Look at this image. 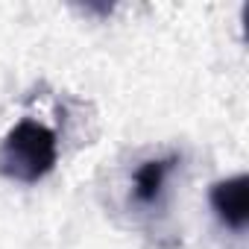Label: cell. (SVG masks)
<instances>
[{
	"instance_id": "cell-2",
	"label": "cell",
	"mask_w": 249,
	"mask_h": 249,
	"mask_svg": "<svg viewBox=\"0 0 249 249\" xmlns=\"http://www.w3.org/2000/svg\"><path fill=\"white\" fill-rule=\"evenodd\" d=\"M208 202L211 211L217 214V220L231 229V231H243L249 223V176L237 173L231 179L214 182L208 191Z\"/></svg>"
},
{
	"instance_id": "cell-3",
	"label": "cell",
	"mask_w": 249,
	"mask_h": 249,
	"mask_svg": "<svg viewBox=\"0 0 249 249\" xmlns=\"http://www.w3.org/2000/svg\"><path fill=\"white\" fill-rule=\"evenodd\" d=\"M179 164V156H164V159H147L138 164V170L132 173V202L138 208H159L167 191V179L173 176Z\"/></svg>"
},
{
	"instance_id": "cell-1",
	"label": "cell",
	"mask_w": 249,
	"mask_h": 249,
	"mask_svg": "<svg viewBox=\"0 0 249 249\" xmlns=\"http://www.w3.org/2000/svg\"><path fill=\"white\" fill-rule=\"evenodd\" d=\"M59 164V138L38 120H21L0 141V176L21 185H38Z\"/></svg>"
}]
</instances>
